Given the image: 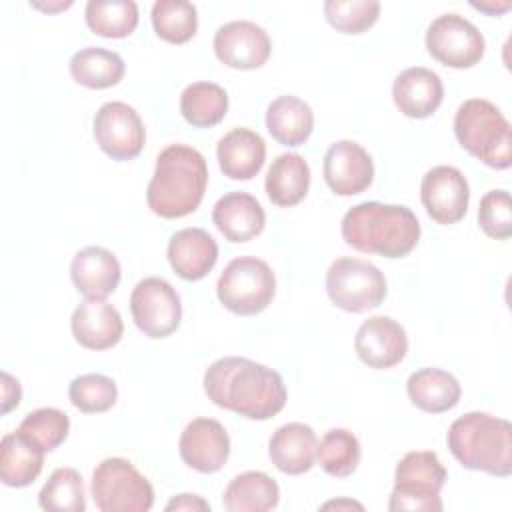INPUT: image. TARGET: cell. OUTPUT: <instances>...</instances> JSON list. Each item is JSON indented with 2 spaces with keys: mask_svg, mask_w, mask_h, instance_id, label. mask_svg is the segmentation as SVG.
<instances>
[{
  "mask_svg": "<svg viewBox=\"0 0 512 512\" xmlns=\"http://www.w3.org/2000/svg\"><path fill=\"white\" fill-rule=\"evenodd\" d=\"M204 392L216 406L250 420H268L286 404L282 376L242 356L212 362L204 372Z\"/></svg>",
  "mask_w": 512,
  "mask_h": 512,
  "instance_id": "obj_1",
  "label": "cell"
},
{
  "mask_svg": "<svg viewBox=\"0 0 512 512\" xmlns=\"http://www.w3.org/2000/svg\"><path fill=\"white\" fill-rule=\"evenodd\" d=\"M340 228L348 246L384 258H402L420 240V222L402 204L360 202L344 214Z\"/></svg>",
  "mask_w": 512,
  "mask_h": 512,
  "instance_id": "obj_2",
  "label": "cell"
},
{
  "mask_svg": "<svg viewBox=\"0 0 512 512\" xmlns=\"http://www.w3.org/2000/svg\"><path fill=\"white\" fill-rule=\"evenodd\" d=\"M208 166L204 156L186 144L166 146L158 158L146 190L148 208L162 218L192 214L206 192Z\"/></svg>",
  "mask_w": 512,
  "mask_h": 512,
  "instance_id": "obj_3",
  "label": "cell"
},
{
  "mask_svg": "<svg viewBox=\"0 0 512 512\" xmlns=\"http://www.w3.org/2000/svg\"><path fill=\"white\" fill-rule=\"evenodd\" d=\"M446 442L452 456L468 470L498 478L512 474V426L504 418L468 412L450 424Z\"/></svg>",
  "mask_w": 512,
  "mask_h": 512,
  "instance_id": "obj_4",
  "label": "cell"
},
{
  "mask_svg": "<svg viewBox=\"0 0 512 512\" xmlns=\"http://www.w3.org/2000/svg\"><path fill=\"white\" fill-rule=\"evenodd\" d=\"M454 134L460 146L490 168L506 170L512 164V128L500 108L484 98L462 102L454 116Z\"/></svg>",
  "mask_w": 512,
  "mask_h": 512,
  "instance_id": "obj_5",
  "label": "cell"
},
{
  "mask_svg": "<svg viewBox=\"0 0 512 512\" xmlns=\"http://www.w3.org/2000/svg\"><path fill=\"white\" fill-rule=\"evenodd\" d=\"M446 482V468L436 452L414 450L408 452L394 472V490L390 494L388 508L400 510H424L440 512V490Z\"/></svg>",
  "mask_w": 512,
  "mask_h": 512,
  "instance_id": "obj_6",
  "label": "cell"
},
{
  "mask_svg": "<svg viewBox=\"0 0 512 512\" xmlns=\"http://www.w3.org/2000/svg\"><path fill=\"white\" fill-rule=\"evenodd\" d=\"M216 294L226 310L238 316H254L270 306L276 294V276L264 260L238 256L222 270Z\"/></svg>",
  "mask_w": 512,
  "mask_h": 512,
  "instance_id": "obj_7",
  "label": "cell"
},
{
  "mask_svg": "<svg viewBox=\"0 0 512 512\" xmlns=\"http://www.w3.org/2000/svg\"><path fill=\"white\" fill-rule=\"evenodd\" d=\"M90 492L102 512H146L154 504V488L126 458H104L92 472Z\"/></svg>",
  "mask_w": 512,
  "mask_h": 512,
  "instance_id": "obj_8",
  "label": "cell"
},
{
  "mask_svg": "<svg viewBox=\"0 0 512 512\" xmlns=\"http://www.w3.org/2000/svg\"><path fill=\"white\" fill-rule=\"evenodd\" d=\"M326 292L336 308L358 314L380 306L388 286L384 274L372 262L342 256L326 272Z\"/></svg>",
  "mask_w": 512,
  "mask_h": 512,
  "instance_id": "obj_9",
  "label": "cell"
},
{
  "mask_svg": "<svg viewBox=\"0 0 512 512\" xmlns=\"http://www.w3.org/2000/svg\"><path fill=\"white\" fill-rule=\"evenodd\" d=\"M426 48L432 58L450 68H472L484 56V36L460 14H442L426 30Z\"/></svg>",
  "mask_w": 512,
  "mask_h": 512,
  "instance_id": "obj_10",
  "label": "cell"
},
{
  "mask_svg": "<svg viewBox=\"0 0 512 512\" xmlns=\"http://www.w3.org/2000/svg\"><path fill=\"white\" fill-rule=\"evenodd\" d=\"M134 324L148 338H166L180 326L182 302L178 292L164 278L148 276L130 294Z\"/></svg>",
  "mask_w": 512,
  "mask_h": 512,
  "instance_id": "obj_11",
  "label": "cell"
},
{
  "mask_svg": "<svg viewBox=\"0 0 512 512\" xmlns=\"http://www.w3.org/2000/svg\"><path fill=\"white\" fill-rule=\"evenodd\" d=\"M94 138L112 160L136 158L146 142V130L138 112L126 102H106L94 116Z\"/></svg>",
  "mask_w": 512,
  "mask_h": 512,
  "instance_id": "obj_12",
  "label": "cell"
},
{
  "mask_svg": "<svg viewBox=\"0 0 512 512\" xmlns=\"http://www.w3.org/2000/svg\"><path fill=\"white\" fill-rule=\"evenodd\" d=\"M420 200L434 222L456 224L468 210V180L454 166H434L422 176Z\"/></svg>",
  "mask_w": 512,
  "mask_h": 512,
  "instance_id": "obj_13",
  "label": "cell"
},
{
  "mask_svg": "<svg viewBox=\"0 0 512 512\" xmlns=\"http://www.w3.org/2000/svg\"><path fill=\"white\" fill-rule=\"evenodd\" d=\"M272 42L268 32L250 20H232L214 34L216 58L234 70H254L270 58Z\"/></svg>",
  "mask_w": 512,
  "mask_h": 512,
  "instance_id": "obj_14",
  "label": "cell"
},
{
  "mask_svg": "<svg viewBox=\"0 0 512 512\" xmlns=\"http://www.w3.org/2000/svg\"><path fill=\"white\" fill-rule=\"evenodd\" d=\"M178 452L184 464L192 470L214 474L226 464L230 456V438L218 420L196 418L182 430Z\"/></svg>",
  "mask_w": 512,
  "mask_h": 512,
  "instance_id": "obj_15",
  "label": "cell"
},
{
  "mask_svg": "<svg viewBox=\"0 0 512 512\" xmlns=\"http://www.w3.org/2000/svg\"><path fill=\"white\" fill-rule=\"evenodd\" d=\"M324 180L338 196L360 194L374 180L372 156L358 142L338 140L324 154Z\"/></svg>",
  "mask_w": 512,
  "mask_h": 512,
  "instance_id": "obj_16",
  "label": "cell"
},
{
  "mask_svg": "<svg viewBox=\"0 0 512 512\" xmlns=\"http://www.w3.org/2000/svg\"><path fill=\"white\" fill-rule=\"evenodd\" d=\"M358 358L376 370L400 364L408 352L406 330L390 316H372L364 320L354 338Z\"/></svg>",
  "mask_w": 512,
  "mask_h": 512,
  "instance_id": "obj_17",
  "label": "cell"
},
{
  "mask_svg": "<svg viewBox=\"0 0 512 512\" xmlns=\"http://www.w3.org/2000/svg\"><path fill=\"white\" fill-rule=\"evenodd\" d=\"M74 340L88 350H108L116 346L124 332L120 312L106 298L86 296L70 318Z\"/></svg>",
  "mask_w": 512,
  "mask_h": 512,
  "instance_id": "obj_18",
  "label": "cell"
},
{
  "mask_svg": "<svg viewBox=\"0 0 512 512\" xmlns=\"http://www.w3.org/2000/svg\"><path fill=\"white\" fill-rule=\"evenodd\" d=\"M396 108L408 118L432 116L444 98V86L436 72L424 66H412L400 72L392 84Z\"/></svg>",
  "mask_w": 512,
  "mask_h": 512,
  "instance_id": "obj_19",
  "label": "cell"
},
{
  "mask_svg": "<svg viewBox=\"0 0 512 512\" xmlns=\"http://www.w3.org/2000/svg\"><path fill=\"white\" fill-rule=\"evenodd\" d=\"M212 222L234 244L256 238L266 224L262 204L248 192H228L212 208Z\"/></svg>",
  "mask_w": 512,
  "mask_h": 512,
  "instance_id": "obj_20",
  "label": "cell"
},
{
  "mask_svg": "<svg viewBox=\"0 0 512 512\" xmlns=\"http://www.w3.org/2000/svg\"><path fill=\"white\" fill-rule=\"evenodd\" d=\"M216 260L218 244L202 228H182L168 242V262L182 280H202Z\"/></svg>",
  "mask_w": 512,
  "mask_h": 512,
  "instance_id": "obj_21",
  "label": "cell"
},
{
  "mask_svg": "<svg viewBox=\"0 0 512 512\" xmlns=\"http://www.w3.org/2000/svg\"><path fill=\"white\" fill-rule=\"evenodd\" d=\"M122 270L118 258L102 246L78 250L70 262V278L78 292L92 298H106L118 288Z\"/></svg>",
  "mask_w": 512,
  "mask_h": 512,
  "instance_id": "obj_22",
  "label": "cell"
},
{
  "mask_svg": "<svg viewBox=\"0 0 512 512\" xmlns=\"http://www.w3.org/2000/svg\"><path fill=\"white\" fill-rule=\"evenodd\" d=\"M318 440L314 430L302 422H288L276 428L268 442L272 464L284 474H304L316 462Z\"/></svg>",
  "mask_w": 512,
  "mask_h": 512,
  "instance_id": "obj_23",
  "label": "cell"
},
{
  "mask_svg": "<svg viewBox=\"0 0 512 512\" xmlns=\"http://www.w3.org/2000/svg\"><path fill=\"white\" fill-rule=\"evenodd\" d=\"M216 158L224 176L232 180H250L264 166V138L250 128H234L218 140Z\"/></svg>",
  "mask_w": 512,
  "mask_h": 512,
  "instance_id": "obj_24",
  "label": "cell"
},
{
  "mask_svg": "<svg viewBox=\"0 0 512 512\" xmlns=\"http://www.w3.org/2000/svg\"><path fill=\"white\" fill-rule=\"evenodd\" d=\"M406 392L416 408L430 414L452 410L462 396L460 382L440 368H420L412 372L406 382Z\"/></svg>",
  "mask_w": 512,
  "mask_h": 512,
  "instance_id": "obj_25",
  "label": "cell"
},
{
  "mask_svg": "<svg viewBox=\"0 0 512 512\" xmlns=\"http://www.w3.org/2000/svg\"><path fill=\"white\" fill-rule=\"evenodd\" d=\"M264 188L272 204L290 208L302 202L310 188V166L308 162L294 152H286L272 160Z\"/></svg>",
  "mask_w": 512,
  "mask_h": 512,
  "instance_id": "obj_26",
  "label": "cell"
},
{
  "mask_svg": "<svg viewBox=\"0 0 512 512\" xmlns=\"http://www.w3.org/2000/svg\"><path fill=\"white\" fill-rule=\"evenodd\" d=\"M44 466V450L24 434L8 432L0 442V480L10 488L30 486Z\"/></svg>",
  "mask_w": 512,
  "mask_h": 512,
  "instance_id": "obj_27",
  "label": "cell"
},
{
  "mask_svg": "<svg viewBox=\"0 0 512 512\" xmlns=\"http://www.w3.org/2000/svg\"><path fill=\"white\" fill-rule=\"evenodd\" d=\"M266 128L282 146H302L314 128L312 108L298 96H278L266 110Z\"/></svg>",
  "mask_w": 512,
  "mask_h": 512,
  "instance_id": "obj_28",
  "label": "cell"
},
{
  "mask_svg": "<svg viewBox=\"0 0 512 512\" xmlns=\"http://www.w3.org/2000/svg\"><path fill=\"white\" fill-rule=\"evenodd\" d=\"M280 488L266 472L248 470L230 480L222 502L230 512H266L278 506Z\"/></svg>",
  "mask_w": 512,
  "mask_h": 512,
  "instance_id": "obj_29",
  "label": "cell"
},
{
  "mask_svg": "<svg viewBox=\"0 0 512 512\" xmlns=\"http://www.w3.org/2000/svg\"><path fill=\"white\" fill-rule=\"evenodd\" d=\"M70 74L80 86L102 90L116 86L124 76V60L106 48H82L70 58Z\"/></svg>",
  "mask_w": 512,
  "mask_h": 512,
  "instance_id": "obj_30",
  "label": "cell"
},
{
  "mask_svg": "<svg viewBox=\"0 0 512 512\" xmlns=\"http://www.w3.org/2000/svg\"><path fill=\"white\" fill-rule=\"evenodd\" d=\"M180 112L196 128L216 126L228 112V94L214 82H192L180 94Z\"/></svg>",
  "mask_w": 512,
  "mask_h": 512,
  "instance_id": "obj_31",
  "label": "cell"
},
{
  "mask_svg": "<svg viewBox=\"0 0 512 512\" xmlns=\"http://www.w3.org/2000/svg\"><path fill=\"white\" fill-rule=\"evenodd\" d=\"M84 18L98 36L126 38L138 26V4L134 0H90Z\"/></svg>",
  "mask_w": 512,
  "mask_h": 512,
  "instance_id": "obj_32",
  "label": "cell"
},
{
  "mask_svg": "<svg viewBox=\"0 0 512 512\" xmlns=\"http://www.w3.org/2000/svg\"><path fill=\"white\" fill-rule=\"evenodd\" d=\"M360 442L346 428L328 430L316 448V458L322 470L330 476H350L360 464Z\"/></svg>",
  "mask_w": 512,
  "mask_h": 512,
  "instance_id": "obj_33",
  "label": "cell"
},
{
  "mask_svg": "<svg viewBox=\"0 0 512 512\" xmlns=\"http://www.w3.org/2000/svg\"><path fill=\"white\" fill-rule=\"evenodd\" d=\"M152 26L162 40L184 44L198 30L196 6L186 0H158L152 6Z\"/></svg>",
  "mask_w": 512,
  "mask_h": 512,
  "instance_id": "obj_34",
  "label": "cell"
},
{
  "mask_svg": "<svg viewBox=\"0 0 512 512\" xmlns=\"http://www.w3.org/2000/svg\"><path fill=\"white\" fill-rule=\"evenodd\" d=\"M38 504L46 512H84L86 494L82 476L74 468H56L42 486Z\"/></svg>",
  "mask_w": 512,
  "mask_h": 512,
  "instance_id": "obj_35",
  "label": "cell"
},
{
  "mask_svg": "<svg viewBox=\"0 0 512 512\" xmlns=\"http://www.w3.org/2000/svg\"><path fill=\"white\" fill-rule=\"evenodd\" d=\"M68 396L74 408L84 414H100L116 404L118 388L116 382L106 374H82L76 376L68 386Z\"/></svg>",
  "mask_w": 512,
  "mask_h": 512,
  "instance_id": "obj_36",
  "label": "cell"
},
{
  "mask_svg": "<svg viewBox=\"0 0 512 512\" xmlns=\"http://www.w3.org/2000/svg\"><path fill=\"white\" fill-rule=\"evenodd\" d=\"M18 432L40 446L44 452H52L68 438L70 418L58 408H38L26 414L18 426Z\"/></svg>",
  "mask_w": 512,
  "mask_h": 512,
  "instance_id": "obj_37",
  "label": "cell"
},
{
  "mask_svg": "<svg viewBox=\"0 0 512 512\" xmlns=\"http://www.w3.org/2000/svg\"><path fill=\"white\" fill-rule=\"evenodd\" d=\"M324 16L332 28L344 34H362L376 24L380 2L376 0H326Z\"/></svg>",
  "mask_w": 512,
  "mask_h": 512,
  "instance_id": "obj_38",
  "label": "cell"
},
{
  "mask_svg": "<svg viewBox=\"0 0 512 512\" xmlns=\"http://www.w3.org/2000/svg\"><path fill=\"white\" fill-rule=\"evenodd\" d=\"M478 224L490 238L506 240L512 236V204L506 190H490L482 196Z\"/></svg>",
  "mask_w": 512,
  "mask_h": 512,
  "instance_id": "obj_39",
  "label": "cell"
},
{
  "mask_svg": "<svg viewBox=\"0 0 512 512\" xmlns=\"http://www.w3.org/2000/svg\"><path fill=\"white\" fill-rule=\"evenodd\" d=\"M22 388L16 378H12L8 372H2V414H8L12 408L20 404Z\"/></svg>",
  "mask_w": 512,
  "mask_h": 512,
  "instance_id": "obj_40",
  "label": "cell"
},
{
  "mask_svg": "<svg viewBox=\"0 0 512 512\" xmlns=\"http://www.w3.org/2000/svg\"><path fill=\"white\" fill-rule=\"evenodd\" d=\"M166 510H192V512H204L210 510V504L196 494H178L168 504Z\"/></svg>",
  "mask_w": 512,
  "mask_h": 512,
  "instance_id": "obj_41",
  "label": "cell"
},
{
  "mask_svg": "<svg viewBox=\"0 0 512 512\" xmlns=\"http://www.w3.org/2000/svg\"><path fill=\"white\" fill-rule=\"evenodd\" d=\"M330 508H356V510H364V506L360 502H354V500H332V502H326L322 504V510H330Z\"/></svg>",
  "mask_w": 512,
  "mask_h": 512,
  "instance_id": "obj_42",
  "label": "cell"
}]
</instances>
